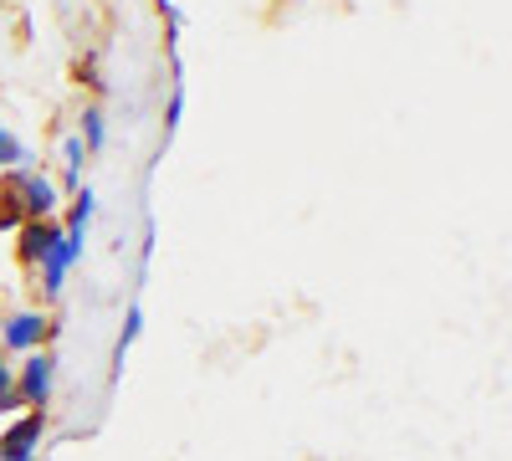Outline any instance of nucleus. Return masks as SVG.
Returning <instances> with one entry per match:
<instances>
[{
  "label": "nucleus",
  "mask_w": 512,
  "mask_h": 461,
  "mask_svg": "<svg viewBox=\"0 0 512 461\" xmlns=\"http://www.w3.org/2000/svg\"><path fill=\"white\" fill-rule=\"evenodd\" d=\"M6 195L21 205L26 221H52L57 205H62V190L41 175V170H16V175L6 180Z\"/></svg>",
  "instance_id": "nucleus-1"
},
{
  "label": "nucleus",
  "mask_w": 512,
  "mask_h": 461,
  "mask_svg": "<svg viewBox=\"0 0 512 461\" xmlns=\"http://www.w3.org/2000/svg\"><path fill=\"white\" fill-rule=\"evenodd\" d=\"M52 385H57V359L47 354V349H36V354H26V364L16 369V400H21V410H47V400H52Z\"/></svg>",
  "instance_id": "nucleus-2"
},
{
  "label": "nucleus",
  "mask_w": 512,
  "mask_h": 461,
  "mask_svg": "<svg viewBox=\"0 0 512 461\" xmlns=\"http://www.w3.org/2000/svg\"><path fill=\"white\" fill-rule=\"evenodd\" d=\"M41 436H47V410H26L16 426L0 431V461H36Z\"/></svg>",
  "instance_id": "nucleus-3"
},
{
  "label": "nucleus",
  "mask_w": 512,
  "mask_h": 461,
  "mask_svg": "<svg viewBox=\"0 0 512 461\" xmlns=\"http://www.w3.org/2000/svg\"><path fill=\"white\" fill-rule=\"evenodd\" d=\"M47 333H52V318L47 313H16V318H6L0 344H6L11 354H36L41 344H47Z\"/></svg>",
  "instance_id": "nucleus-4"
},
{
  "label": "nucleus",
  "mask_w": 512,
  "mask_h": 461,
  "mask_svg": "<svg viewBox=\"0 0 512 461\" xmlns=\"http://www.w3.org/2000/svg\"><path fill=\"white\" fill-rule=\"evenodd\" d=\"M82 257V241H72L67 231L52 241V251L47 257H41V292H47V298H57L62 292V282H67V272H72V262Z\"/></svg>",
  "instance_id": "nucleus-5"
},
{
  "label": "nucleus",
  "mask_w": 512,
  "mask_h": 461,
  "mask_svg": "<svg viewBox=\"0 0 512 461\" xmlns=\"http://www.w3.org/2000/svg\"><path fill=\"white\" fill-rule=\"evenodd\" d=\"M16 236H21V262H26V267H41V257H47L52 241L62 236V221H57V216H52V221H26Z\"/></svg>",
  "instance_id": "nucleus-6"
},
{
  "label": "nucleus",
  "mask_w": 512,
  "mask_h": 461,
  "mask_svg": "<svg viewBox=\"0 0 512 461\" xmlns=\"http://www.w3.org/2000/svg\"><path fill=\"white\" fill-rule=\"evenodd\" d=\"M93 216H98V195L88 190V185H82L77 195H72V211H67V236L72 241H88V226H93Z\"/></svg>",
  "instance_id": "nucleus-7"
},
{
  "label": "nucleus",
  "mask_w": 512,
  "mask_h": 461,
  "mask_svg": "<svg viewBox=\"0 0 512 461\" xmlns=\"http://www.w3.org/2000/svg\"><path fill=\"white\" fill-rule=\"evenodd\" d=\"M139 333H144V308H139V303H128V313H123V333H118V344H113V380L123 374V359H128V349L139 344Z\"/></svg>",
  "instance_id": "nucleus-8"
},
{
  "label": "nucleus",
  "mask_w": 512,
  "mask_h": 461,
  "mask_svg": "<svg viewBox=\"0 0 512 461\" xmlns=\"http://www.w3.org/2000/svg\"><path fill=\"white\" fill-rule=\"evenodd\" d=\"M82 149H88V154H98L103 144H108V123H103V113L98 108H82Z\"/></svg>",
  "instance_id": "nucleus-9"
},
{
  "label": "nucleus",
  "mask_w": 512,
  "mask_h": 461,
  "mask_svg": "<svg viewBox=\"0 0 512 461\" xmlns=\"http://www.w3.org/2000/svg\"><path fill=\"white\" fill-rule=\"evenodd\" d=\"M82 159H88L82 139H62V164H67V185L72 190H82Z\"/></svg>",
  "instance_id": "nucleus-10"
},
{
  "label": "nucleus",
  "mask_w": 512,
  "mask_h": 461,
  "mask_svg": "<svg viewBox=\"0 0 512 461\" xmlns=\"http://www.w3.org/2000/svg\"><path fill=\"white\" fill-rule=\"evenodd\" d=\"M26 144L16 139V134H6V129H0V170H26Z\"/></svg>",
  "instance_id": "nucleus-11"
},
{
  "label": "nucleus",
  "mask_w": 512,
  "mask_h": 461,
  "mask_svg": "<svg viewBox=\"0 0 512 461\" xmlns=\"http://www.w3.org/2000/svg\"><path fill=\"white\" fill-rule=\"evenodd\" d=\"M180 118H185V77H175V88H169V108H164V139L180 129Z\"/></svg>",
  "instance_id": "nucleus-12"
},
{
  "label": "nucleus",
  "mask_w": 512,
  "mask_h": 461,
  "mask_svg": "<svg viewBox=\"0 0 512 461\" xmlns=\"http://www.w3.org/2000/svg\"><path fill=\"white\" fill-rule=\"evenodd\" d=\"M11 385H16V364H11L6 354H0V395H6Z\"/></svg>",
  "instance_id": "nucleus-13"
},
{
  "label": "nucleus",
  "mask_w": 512,
  "mask_h": 461,
  "mask_svg": "<svg viewBox=\"0 0 512 461\" xmlns=\"http://www.w3.org/2000/svg\"><path fill=\"white\" fill-rule=\"evenodd\" d=\"M21 410V400H16V390H6V395H0V415H16Z\"/></svg>",
  "instance_id": "nucleus-14"
}]
</instances>
